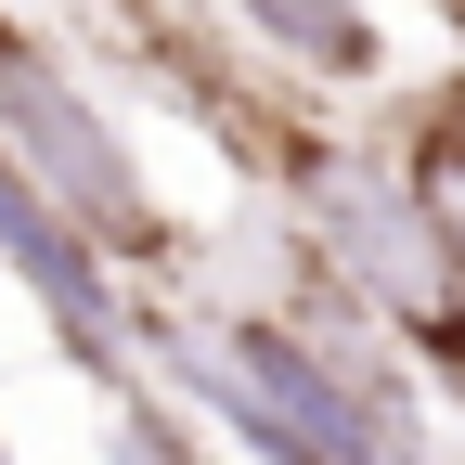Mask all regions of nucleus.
<instances>
[{
  "label": "nucleus",
  "mask_w": 465,
  "mask_h": 465,
  "mask_svg": "<svg viewBox=\"0 0 465 465\" xmlns=\"http://www.w3.org/2000/svg\"><path fill=\"white\" fill-rule=\"evenodd\" d=\"M298 246L349 284V311H375L388 336H401V362L427 375V401L440 414H465V284H452V259H440V220H427V194H414V168L388 155V130L323 104L298 143H284V168H272V194H259Z\"/></svg>",
  "instance_id": "f257e3e1"
},
{
  "label": "nucleus",
  "mask_w": 465,
  "mask_h": 465,
  "mask_svg": "<svg viewBox=\"0 0 465 465\" xmlns=\"http://www.w3.org/2000/svg\"><path fill=\"white\" fill-rule=\"evenodd\" d=\"M207 14L246 39L272 78H298L311 104H362V91H388V65H401V39H388L375 0H207Z\"/></svg>",
  "instance_id": "20e7f679"
},
{
  "label": "nucleus",
  "mask_w": 465,
  "mask_h": 465,
  "mask_svg": "<svg viewBox=\"0 0 465 465\" xmlns=\"http://www.w3.org/2000/svg\"><path fill=\"white\" fill-rule=\"evenodd\" d=\"M0 284L39 311V336L65 349L91 388L143 375V362H130V272H116L91 232H78V220H65V207H52L26 168H14V155H0Z\"/></svg>",
  "instance_id": "7ed1b4c3"
},
{
  "label": "nucleus",
  "mask_w": 465,
  "mask_h": 465,
  "mask_svg": "<svg viewBox=\"0 0 465 465\" xmlns=\"http://www.w3.org/2000/svg\"><path fill=\"white\" fill-rule=\"evenodd\" d=\"M0 155H14L130 284H182V272H194V232H182V207L155 194L130 116H116V104L91 91V65H78L39 14H14V0H0Z\"/></svg>",
  "instance_id": "f03ea898"
},
{
  "label": "nucleus",
  "mask_w": 465,
  "mask_h": 465,
  "mask_svg": "<svg viewBox=\"0 0 465 465\" xmlns=\"http://www.w3.org/2000/svg\"><path fill=\"white\" fill-rule=\"evenodd\" d=\"M388 130V116H375ZM388 155L414 168V194H427V220H440V259H452V284H465V143H440V130H388Z\"/></svg>",
  "instance_id": "423d86ee"
},
{
  "label": "nucleus",
  "mask_w": 465,
  "mask_h": 465,
  "mask_svg": "<svg viewBox=\"0 0 465 465\" xmlns=\"http://www.w3.org/2000/svg\"><path fill=\"white\" fill-rule=\"evenodd\" d=\"M104 465H220L207 414L182 388H155V375H116L104 388Z\"/></svg>",
  "instance_id": "39448f33"
},
{
  "label": "nucleus",
  "mask_w": 465,
  "mask_h": 465,
  "mask_svg": "<svg viewBox=\"0 0 465 465\" xmlns=\"http://www.w3.org/2000/svg\"><path fill=\"white\" fill-rule=\"evenodd\" d=\"M0 465H14V440H0Z\"/></svg>",
  "instance_id": "0eeeda50"
}]
</instances>
